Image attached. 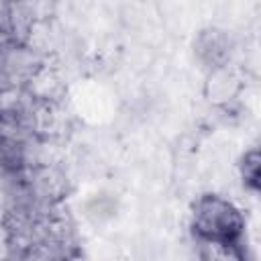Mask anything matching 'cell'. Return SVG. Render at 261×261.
<instances>
[{
	"label": "cell",
	"instance_id": "obj_1",
	"mask_svg": "<svg viewBox=\"0 0 261 261\" xmlns=\"http://www.w3.org/2000/svg\"><path fill=\"white\" fill-rule=\"evenodd\" d=\"M190 226L196 241H243L245 216L232 200L202 194L192 204Z\"/></svg>",
	"mask_w": 261,
	"mask_h": 261
},
{
	"label": "cell",
	"instance_id": "obj_2",
	"mask_svg": "<svg viewBox=\"0 0 261 261\" xmlns=\"http://www.w3.org/2000/svg\"><path fill=\"white\" fill-rule=\"evenodd\" d=\"M243 90H245L243 75L239 73V69L226 63V65L208 69L204 86H202V96L212 108L226 110L239 102Z\"/></svg>",
	"mask_w": 261,
	"mask_h": 261
},
{
	"label": "cell",
	"instance_id": "obj_3",
	"mask_svg": "<svg viewBox=\"0 0 261 261\" xmlns=\"http://www.w3.org/2000/svg\"><path fill=\"white\" fill-rule=\"evenodd\" d=\"M194 51H196V57L208 69L220 67V65H226L230 61L232 41L224 31L210 27V29H204L198 33V37L194 41Z\"/></svg>",
	"mask_w": 261,
	"mask_h": 261
},
{
	"label": "cell",
	"instance_id": "obj_4",
	"mask_svg": "<svg viewBox=\"0 0 261 261\" xmlns=\"http://www.w3.org/2000/svg\"><path fill=\"white\" fill-rule=\"evenodd\" d=\"M202 261H245L241 241H198Z\"/></svg>",
	"mask_w": 261,
	"mask_h": 261
},
{
	"label": "cell",
	"instance_id": "obj_5",
	"mask_svg": "<svg viewBox=\"0 0 261 261\" xmlns=\"http://www.w3.org/2000/svg\"><path fill=\"white\" fill-rule=\"evenodd\" d=\"M239 173H241L243 186L247 190H251V192H259L261 190V155H259V151L255 147L245 151V155L241 157Z\"/></svg>",
	"mask_w": 261,
	"mask_h": 261
}]
</instances>
